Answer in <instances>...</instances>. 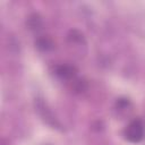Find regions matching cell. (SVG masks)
Segmentation results:
<instances>
[{"label": "cell", "instance_id": "obj_4", "mask_svg": "<svg viewBox=\"0 0 145 145\" xmlns=\"http://www.w3.org/2000/svg\"><path fill=\"white\" fill-rule=\"evenodd\" d=\"M27 25L29 26L31 29H40L41 26H42V22H41V18L37 16V15H33L28 18V22H27Z\"/></svg>", "mask_w": 145, "mask_h": 145}, {"label": "cell", "instance_id": "obj_1", "mask_svg": "<svg viewBox=\"0 0 145 145\" xmlns=\"http://www.w3.org/2000/svg\"><path fill=\"white\" fill-rule=\"evenodd\" d=\"M123 137L130 143H139L145 137L144 122L139 119H136L129 122L123 130Z\"/></svg>", "mask_w": 145, "mask_h": 145}, {"label": "cell", "instance_id": "obj_2", "mask_svg": "<svg viewBox=\"0 0 145 145\" xmlns=\"http://www.w3.org/2000/svg\"><path fill=\"white\" fill-rule=\"evenodd\" d=\"M76 68L70 65H58L54 67V74L62 80H71L76 77Z\"/></svg>", "mask_w": 145, "mask_h": 145}, {"label": "cell", "instance_id": "obj_3", "mask_svg": "<svg viewBox=\"0 0 145 145\" xmlns=\"http://www.w3.org/2000/svg\"><path fill=\"white\" fill-rule=\"evenodd\" d=\"M36 45H37L39 49H41L43 51H48V50L53 48V42L49 37H41V39L37 40Z\"/></svg>", "mask_w": 145, "mask_h": 145}]
</instances>
